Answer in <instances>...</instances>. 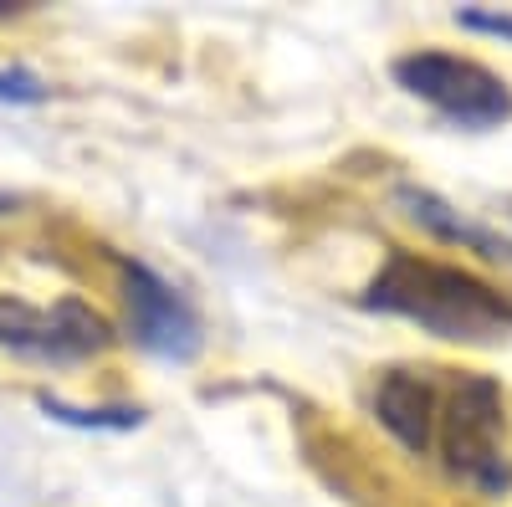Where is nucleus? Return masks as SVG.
<instances>
[{
  "instance_id": "nucleus-1",
  "label": "nucleus",
  "mask_w": 512,
  "mask_h": 507,
  "mask_svg": "<svg viewBox=\"0 0 512 507\" xmlns=\"http://www.w3.org/2000/svg\"><path fill=\"white\" fill-rule=\"evenodd\" d=\"M359 308L405 318L431 338H446V344H497L512 333V292L492 287L487 277L466 267L415 257L405 246H390V257L364 287Z\"/></svg>"
},
{
  "instance_id": "nucleus-2",
  "label": "nucleus",
  "mask_w": 512,
  "mask_h": 507,
  "mask_svg": "<svg viewBox=\"0 0 512 507\" xmlns=\"http://www.w3.org/2000/svg\"><path fill=\"white\" fill-rule=\"evenodd\" d=\"M441 467L472 487L477 497H507L512 492V456H507V410L502 385L492 374H451L441 390L436 415V451Z\"/></svg>"
},
{
  "instance_id": "nucleus-3",
  "label": "nucleus",
  "mask_w": 512,
  "mask_h": 507,
  "mask_svg": "<svg viewBox=\"0 0 512 507\" xmlns=\"http://www.w3.org/2000/svg\"><path fill=\"white\" fill-rule=\"evenodd\" d=\"M390 77L420 103H431L446 123L466 134H492L502 123H512V88L507 77H497L492 67L456 57V52H436L420 47L390 62Z\"/></svg>"
},
{
  "instance_id": "nucleus-4",
  "label": "nucleus",
  "mask_w": 512,
  "mask_h": 507,
  "mask_svg": "<svg viewBox=\"0 0 512 507\" xmlns=\"http://www.w3.org/2000/svg\"><path fill=\"white\" fill-rule=\"evenodd\" d=\"M113 344V323L82 298H62L52 308H36L26 298L0 292V349L26 359V364H47L67 369L82 364Z\"/></svg>"
},
{
  "instance_id": "nucleus-5",
  "label": "nucleus",
  "mask_w": 512,
  "mask_h": 507,
  "mask_svg": "<svg viewBox=\"0 0 512 507\" xmlns=\"http://www.w3.org/2000/svg\"><path fill=\"white\" fill-rule=\"evenodd\" d=\"M118 267H123V303H128V333H134V344L154 359L190 364L205 349V323L190 308V298L144 262L118 257Z\"/></svg>"
},
{
  "instance_id": "nucleus-6",
  "label": "nucleus",
  "mask_w": 512,
  "mask_h": 507,
  "mask_svg": "<svg viewBox=\"0 0 512 507\" xmlns=\"http://www.w3.org/2000/svg\"><path fill=\"white\" fill-rule=\"evenodd\" d=\"M441 390H446V369H384L374 385V415L410 456H431L436 451V415H441Z\"/></svg>"
},
{
  "instance_id": "nucleus-7",
  "label": "nucleus",
  "mask_w": 512,
  "mask_h": 507,
  "mask_svg": "<svg viewBox=\"0 0 512 507\" xmlns=\"http://www.w3.org/2000/svg\"><path fill=\"white\" fill-rule=\"evenodd\" d=\"M395 200L405 205V216L425 231V236H436L446 246H461V251H472V257L492 262V267H512V241L482 221H466L461 210L451 200H441L436 190H425V185H395Z\"/></svg>"
},
{
  "instance_id": "nucleus-8",
  "label": "nucleus",
  "mask_w": 512,
  "mask_h": 507,
  "mask_svg": "<svg viewBox=\"0 0 512 507\" xmlns=\"http://www.w3.org/2000/svg\"><path fill=\"white\" fill-rule=\"evenodd\" d=\"M41 415L57 420V426H77V431H139L144 426V410L139 405H67L57 395H36Z\"/></svg>"
},
{
  "instance_id": "nucleus-9",
  "label": "nucleus",
  "mask_w": 512,
  "mask_h": 507,
  "mask_svg": "<svg viewBox=\"0 0 512 507\" xmlns=\"http://www.w3.org/2000/svg\"><path fill=\"white\" fill-rule=\"evenodd\" d=\"M47 98H52V88H47L36 72H26V67H0V103L36 108V103H47Z\"/></svg>"
},
{
  "instance_id": "nucleus-10",
  "label": "nucleus",
  "mask_w": 512,
  "mask_h": 507,
  "mask_svg": "<svg viewBox=\"0 0 512 507\" xmlns=\"http://www.w3.org/2000/svg\"><path fill=\"white\" fill-rule=\"evenodd\" d=\"M456 26H461V31H477V36L512 41V16H507V11H456Z\"/></svg>"
},
{
  "instance_id": "nucleus-11",
  "label": "nucleus",
  "mask_w": 512,
  "mask_h": 507,
  "mask_svg": "<svg viewBox=\"0 0 512 507\" xmlns=\"http://www.w3.org/2000/svg\"><path fill=\"white\" fill-rule=\"evenodd\" d=\"M16 205H21V200H16L11 190H0V216H11V210H16Z\"/></svg>"
}]
</instances>
